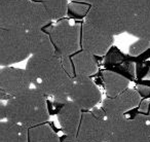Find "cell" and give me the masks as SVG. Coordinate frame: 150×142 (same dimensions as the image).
I'll list each match as a JSON object with an SVG mask.
<instances>
[{
	"label": "cell",
	"mask_w": 150,
	"mask_h": 142,
	"mask_svg": "<svg viewBox=\"0 0 150 142\" xmlns=\"http://www.w3.org/2000/svg\"><path fill=\"white\" fill-rule=\"evenodd\" d=\"M52 21L42 3L26 0L0 5V28L29 32L43 30Z\"/></svg>",
	"instance_id": "1"
},
{
	"label": "cell",
	"mask_w": 150,
	"mask_h": 142,
	"mask_svg": "<svg viewBox=\"0 0 150 142\" xmlns=\"http://www.w3.org/2000/svg\"><path fill=\"white\" fill-rule=\"evenodd\" d=\"M6 121L33 128L42 125L50 117L46 96L35 88L13 97L5 103Z\"/></svg>",
	"instance_id": "2"
},
{
	"label": "cell",
	"mask_w": 150,
	"mask_h": 142,
	"mask_svg": "<svg viewBox=\"0 0 150 142\" xmlns=\"http://www.w3.org/2000/svg\"><path fill=\"white\" fill-rule=\"evenodd\" d=\"M131 18L117 0H108L101 4L92 5L86 22L110 35L127 32Z\"/></svg>",
	"instance_id": "3"
},
{
	"label": "cell",
	"mask_w": 150,
	"mask_h": 142,
	"mask_svg": "<svg viewBox=\"0 0 150 142\" xmlns=\"http://www.w3.org/2000/svg\"><path fill=\"white\" fill-rule=\"evenodd\" d=\"M110 136L107 142H150L148 116L138 114L127 119L125 114L107 116Z\"/></svg>",
	"instance_id": "4"
},
{
	"label": "cell",
	"mask_w": 150,
	"mask_h": 142,
	"mask_svg": "<svg viewBox=\"0 0 150 142\" xmlns=\"http://www.w3.org/2000/svg\"><path fill=\"white\" fill-rule=\"evenodd\" d=\"M82 24H71L68 20L62 19L47 28L46 33L50 36L57 54L60 57L73 56L81 48Z\"/></svg>",
	"instance_id": "5"
},
{
	"label": "cell",
	"mask_w": 150,
	"mask_h": 142,
	"mask_svg": "<svg viewBox=\"0 0 150 142\" xmlns=\"http://www.w3.org/2000/svg\"><path fill=\"white\" fill-rule=\"evenodd\" d=\"M31 55L27 32L0 28V65L8 67L24 61Z\"/></svg>",
	"instance_id": "6"
},
{
	"label": "cell",
	"mask_w": 150,
	"mask_h": 142,
	"mask_svg": "<svg viewBox=\"0 0 150 142\" xmlns=\"http://www.w3.org/2000/svg\"><path fill=\"white\" fill-rule=\"evenodd\" d=\"M31 84V78L26 69L8 66L0 70V99L2 101L25 94L32 89Z\"/></svg>",
	"instance_id": "7"
},
{
	"label": "cell",
	"mask_w": 150,
	"mask_h": 142,
	"mask_svg": "<svg viewBox=\"0 0 150 142\" xmlns=\"http://www.w3.org/2000/svg\"><path fill=\"white\" fill-rule=\"evenodd\" d=\"M74 78L66 73L64 69H61L50 78L34 84V88L41 92L44 96L54 98V104L64 105L70 101V93L72 90Z\"/></svg>",
	"instance_id": "8"
},
{
	"label": "cell",
	"mask_w": 150,
	"mask_h": 142,
	"mask_svg": "<svg viewBox=\"0 0 150 142\" xmlns=\"http://www.w3.org/2000/svg\"><path fill=\"white\" fill-rule=\"evenodd\" d=\"M101 92L90 77L75 76L70 93V101L77 104L81 109L95 108L101 101Z\"/></svg>",
	"instance_id": "9"
},
{
	"label": "cell",
	"mask_w": 150,
	"mask_h": 142,
	"mask_svg": "<svg viewBox=\"0 0 150 142\" xmlns=\"http://www.w3.org/2000/svg\"><path fill=\"white\" fill-rule=\"evenodd\" d=\"M114 36L84 21L81 29V48L94 56H104L112 48Z\"/></svg>",
	"instance_id": "10"
},
{
	"label": "cell",
	"mask_w": 150,
	"mask_h": 142,
	"mask_svg": "<svg viewBox=\"0 0 150 142\" xmlns=\"http://www.w3.org/2000/svg\"><path fill=\"white\" fill-rule=\"evenodd\" d=\"M62 68L61 57L56 54L52 56H31L25 69L34 86L50 78Z\"/></svg>",
	"instance_id": "11"
},
{
	"label": "cell",
	"mask_w": 150,
	"mask_h": 142,
	"mask_svg": "<svg viewBox=\"0 0 150 142\" xmlns=\"http://www.w3.org/2000/svg\"><path fill=\"white\" fill-rule=\"evenodd\" d=\"M110 128L107 119H99L92 112H83L78 131V142H107Z\"/></svg>",
	"instance_id": "12"
},
{
	"label": "cell",
	"mask_w": 150,
	"mask_h": 142,
	"mask_svg": "<svg viewBox=\"0 0 150 142\" xmlns=\"http://www.w3.org/2000/svg\"><path fill=\"white\" fill-rule=\"evenodd\" d=\"M82 109L72 101L62 105L58 113V119L63 132L66 134L63 142H78V131L82 117Z\"/></svg>",
	"instance_id": "13"
},
{
	"label": "cell",
	"mask_w": 150,
	"mask_h": 142,
	"mask_svg": "<svg viewBox=\"0 0 150 142\" xmlns=\"http://www.w3.org/2000/svg\"><path fill=\"white\" fill-rule=\"evenodd\" d=\"M140 105V94L134 89H127L114 98H107L103 102L102 108L107 116L125 114L127 111Z\"/></svg>",
	"instance_id": "14"
},
{
	"label": "cell",
	"mask_w": 150,
	"mask_h": 142,
	"mask_svg": "<svg viewBox=\"0 0 150 142\" xmlns=\"http://www.w3.org/2000/svg\"><path fill=\"white\" fill-rule=\"evenodd\" d=\"M104 64L108 68L115 69L116 73L121 74L129 80L134 78L136 76L135 63L129 59H127V57L123 55L115 46H112L106 54Z\"/></svg>",
	"instance_id": "15"
},
{
	"label": "cell",
	"mask_w": 150,
	"mask_h": 142,
	"mask_svg": "<svg viewBox=\"0 0 150 142\" xmlns=\"http://www.w3.org/2000/svg\"><path fill=\"white\" fill-rule=\"evenodd\" d=\"M27 37L31 56H52L57 54L50 36L43 30L27 32Z\"/></svg>",
	"instance_id": "16"
},
{
	"label": "cell",
	"mask_w": 150,
	"mask_h": 142,
	"mask_svg": "<svg viewBox=\"0 0 150 142\" xmlns=\"http://www.w3.org/2000/svg\"><path fill=\"white\" fill-rule=\"evenodd\" d=\"M0 142H29V128L11 121L0 124Z\"/></svg>",
	"instance_id": "17"
},
{
	"label": "cell",
	"mask_w": 150,
	"mask_h": 142,
	"mask_svg": "<svg viewBox=\"0 0 150 142\" xmlns=\"http://www.w3.org/2000/svg\"><path fill=\"white\" fill-rule=\"evenodd\" d=\"M72 61L74 64L75 76L90 77L98 71V63L95 56L83 50L73 55Z\"/></svg>",
	"instance_id": "18"
},
{
	"label": "cell",
	"mask_w": 150,
	"mask_h": 142,
	"mask_svg": "<svg viewBox=\"0 0 150 142\" xmlns=\"http://www.w3.org/2000/svg\"><path fill=\"white\" fill-rule=\"evenodd\" d=\"M127 33L150 41V7L134 16L127 28Z\"/></svg>",
	"instance_id": "19"
},
{
	"label": "cell",
	"mask_w": 150,
	"mask_h": 142,
	"mask_svg": "<svg viewBox=\"0 0 150 142\" xmlns=\"http://www.w3.org/2000/svg\"><path fill=\"white\" fill-rule=\"evenodd\" d=\"M102 78L108 98H114L125 90L129 84V80L114 71L105 70L102 72Z\"/></svg>",
	"instance_id": "20"
},
{
	"label": "cell",
	"mask_w": 150,
	"mask_h": 142,
	"mask_svg": "<svg viewBox=\"0 0 150 142\" xmlns=\"http://www.w3.org/2000/svg\"><path fill=\"white\" fill-rule=\"evenodd\" d=\"M29 142H60V138L50 125H39L29 129Z\"/></svg>",
	"instance_id": "21"
},
{
	"label": "cell",
	"mask_w": 150,
	"mask_h": 142,
	"mask_svg": "<svg viewBox=\"0 0 150 142\" xmlns=\"http://www.w3.org/2000/svg\"><path fill=\"white\" fill-rule=\"evenodd\" d=\"M31 1L42 3L52 20L54 21L64 19L68 11L69 0H31Z\"/></svg>",
	"instance_id": "22"
},
{
	"label": "cell",
	"mask_w": 150,
	"mask_h": 142,
	"mask_svg": "<svg viewBox=\"0 0 150 142\" xmlns=\"http://www.w3.org/2000/svg\"><path fill=\"white\" fill-rule=\"evenodd\" d=\"M92 9V5L86 2L79 1H70L68 4L67 15L73 19H86L88 11Z\"/></svg>",
	"instance_id": "23"
},
{
	"label": "cell",
	"mask_w": 150,
	"mask_h": 142,
	"mask_svg": "<svg viewBox=\"0 0 150 142\" xmlns=\"http://www.w3.org/2000/svg\"><path fill=\"white\" fill-rule=\"evenodd\" d=\"M150 48V41L146 39H139L133 44H131L129 48V55L132 57H138L143 55L147 52Z\"/></svg>",
	"instance_id": "24"
},
{
	"label": "cell",
	"mask_w": 150,
	"mask_h": 142,
	"mask_svg": "<svg viewBox=\"0 0 150 142\" xmlns=\"http://www.w3.org/2000/svg\"><path fill=\"white\" fill-rule=\"evenodd\" d=\"M145 57L146 58L136 66V74L142 72V77L146 80H150V54H145Z\"/></svg>",
	"instance_id": "25"
},
{
	"label": "cell",
	"mask_w": 150,
	"mask_h": 142,
	"mask_svg": "<svg viewBox=\"0 0 150 142\" xmlns=\"http://www.w3.org/2000/svg\"><path fill=\"white\" fill-rule=\"evenodd\" d=\"M61 62H62V67L66 73L68 75H70L71 77H75V69H74V64H73L72 58H70L69 56L61 57Z\"/></svg>",
	"instance_id": "26"
},
{
	"label": "cell",
	"mask_w": 150,
	"mask_h": 142,
	"mask_svg": "<svg viewBox=\"0 0 150 142\" xmlns=\"http://www.w3.org/2000/svg\"><path fill=\"white\" fill-rule=\"evenodd\" d=\"M91 112L99 119H107V114L105 112V110L103 108H98V107H95V108L92 109Z\"/></svg>",
	"instance_id": "27"
},
{
	"label": "cell",
	"mask_w": 150,
	"mask_h": 142,
	"mask_svg": "<svg viewBox=\"0 0 150 142\" xmlns=\"http://www.w3.org/2000/svg\"><path fill=\"white\" fill-rule=\"evenodd\" d=\"M138 92L142 96H148L150 94V88L145 84H140V86H138Z\"/></svg>",
	"instance_id": "28"
},
{
	"label": "cell",
	"mask_w": 150,
	"mask_h": 142,
	"mask_svg": "<svg viewBox=\"0 0 150 142\" xmlns=\"http://www.w3.org/2000/svg\"><path fill=\"white\" fill-rule=\"evenodd\" d=\"M69 1H79V2H86L88 3L91 5H97V4H101V3H104L108 0H69Z\"/></svg>",
	"instance_id": "29"
},
{
	"label": "cell",
	"mask_w": 150,
	"mask_h": 142,
	"mask_svg": "<svg viewBox=\"0 0 150 142\" xmlns=\"http://www.w3.org/2000/svg\"><path fill=\"white\" fill-rule=\"evenodd\" d=\"M0 119H1V121H4V119H6L5 103H3V101H1V103H0Z\"/></svg>",
	"instance_id": "30"
},
{
	"label": "cell",
	"mask_w": 150,
	"mask_h": 142,
	"mask_svg": "<svg viewBox=\"0 0 150 142\" xmlns=\"http://www.w3.org/2000/svg\"><path fill=\"white\" fill-rule=\"evenodd\" d=\"M148 106H149V100H143L140 103V110L146 112L148 111Z\"/></svg>",
	"instance_id": "31"
},
{
	"label": "cell",
	"mask_w": 150,
	"mask_h": 142,
	"mask_svg": "<svg viewBox=\"0 0 150 142\" xmlns=\"http://www.w3.org/2000/svg\"><path fill=\"white\" fill-rule=\"evenodd\" d=\"M22 1H26V0H0V5H3V4H9V3L22 2Z\"/></svg>",
	"instance_id": "32"
},
{
	"label": "cell",
	"mask_w": 150,
	"mask_h": 142,
	"mask_svg": "<svg viewBox=\"0 0 150 142\" xmlns=\"http://www.w3.org/2000/svg\"><path fill=\"white\" fill-rule=\"evenodd\" d=\"M148 124H149V127H150V110H149V114H148Z\"/></svg>",
	"instance_id": "33"
}]
</instances>
